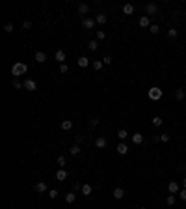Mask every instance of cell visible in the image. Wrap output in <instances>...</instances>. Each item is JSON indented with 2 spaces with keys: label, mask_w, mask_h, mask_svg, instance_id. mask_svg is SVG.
Masks as SVG:
<instances>
[{
  "label": "cell",
  "mask_w": 186,
  "mask_h": 209,
  "mask_svg": "<svg viewBox=\"0 0 186 209\" xmlns=\"http://www.w3.org/2000/svg\"><path fill=\"white\" fill-rule=\"evenodd\" d=\"M26 71H28V65L22 64V62H15V64L11 65V75H15V77L26 75Z\"/></svg>",
  "instance_id": "cell-1"
},
{
  "label": "cell",
  "mask_w": 186,
  "mask_h": 209,
  "mask_svg": "<svg viewBox=\"0 0 186 209\" xmlns=\"http://www.w3.org/2000/svg\"><path fill=\"white\" fill-rule=\"evenodd\" d=\"M147 93H149V99H151V101H158L162 95H164V92H162L158 86H153V88H149V92H147Z\"/></svg>",
  "instance_id": "cell-2"
},
{
  "label": "cell",
  "mask_w": 186,
  "mask_h": 209,
  "mask_svg": "<svg viewBox=\"0 0 186 209\" xmlns=\"http://www.w3.org/2000/svg\"><path fill=\"white\" fill-rule=\"evenodd\" d=\"M145 11H147V17L149 15H156L158 13V6L155 2H151V4H147V6H145Z\"/></svg>",
  "instance_id": "cell-3"
},
{
  "label": "cell",
  "mask_w": 186,
  "mask_h": 209,
  "mask_svg": "<svg viewBox=\"0 0 186 209\" xmlns=\"http://www.w3.org/2000/svg\"><path fill=\"white\" fill-rule=\"evenodd\" d=\"M82 26H84L86 30H91L95 26V19H89V17H84L82 19Z\"/></svg>",
  "instance_id": "cell-4"
},
{
  "label": "cell",
  "mask_w": 186,
  "mask_h": 209,
  "mask_svg": "<svg viewBox=\"0 0 186 209\" xmlns=\"http://www.w3.org/2000/svg\"><path fill=\"white\" fill-rule=\"evenodd\" d=\"M168 191L171 192V194H179V192H181V187H179V183H177V181H171V183L168 185Z\"/></svg>",
  "instance_id": "cell-5"
},
{
  "label": "cell",
  "mask_w": 186,
  "mask_h": 209,
  "mask_svg": "<svg viewBox=\"0 0 186 209\" xmlns=\"http://www.w3.org/2000/svg\"><path fill=\"white\" fill-rule=\"evenodd\" d=\"M35 88H37L35 80H32V78H26V80H24V90H28V92H34Z\"/></svg>",
  "instance_id": "cell-6"
},
{
  "label": "cell",
  "mask_w": 186,
  "mask_h": 209,
  "mask_svg": "<svg viewBox=\"0 0 186 209\" xmlns=\"http://www.w3.org/2000/svg\"><path fill=\"white\" fill-rule=\"evenodd\" d=\"M106 144H108V140H106L104 136H99V138L95 140V146H97L99 149H104V148H106Z\"/></svg>",
  "instance_id": "cell-7"
},
{
  "label": "cell",
  "mask_w": 186,
  "mask_h": 209,
  "mask_svg": "<svg viewBox=\"0 0 186 209\" xmlns=\"http://www.w3.org/2000/svg\"><path fill=\"white\" fill-rule=\"evenodd\" d=\"M117 153H119V155H126V153H129V146L125 144V142H121V144H117Z\"/></svg>",
  "instance_id": "cell-8"
},
{
  "label": "cell",
  "mask_w": 186,
  "mask_h": 209,
  "mask_svg": "<svg viewBox=\"0 0 186 209\" xmlns=\"http://www.w3.org/2000/svg\"><path fill=\"white\" fill-rule=\"evenodd\" d=\"M140 26H141V28H149V26H151V19H149L147 15L140 17Z\"/></svg>",
  "instance_id": "cell-9"
},
{
  "label": "cell",
  "mask_w": 186,
  "mask_h": 209,
  "mask_svg": "<svg viewBox=\"0 0 186 209\" xmlns=\"http://www.w3.org/2000/svg\"><path fill=\"white\" fill-rule=\"evenodd\" d=\"M76 64H78V67H82V69H84V67H88V65H89V60H88L86 56H80V58L76 60Z\"/></svg>",
  "instance_id": "cell-10"
},
{
  "label": "cell",
  "mask_w": 186,
  "mask_h": 209,
  "mask_svg": "<svg viewBox=\"0 0 186 209\" xmlns=\"http://www.w3.org/2000/svg\"><path fill=\"white\" fill-rule=\"evenodd\" d=\"M112 194H114V198H116V200H121V198L125 196V191H123L121 187H117V189H114V192H112Z\"/></svg>",
  "instance_id": "cell-11"
},
{
  "label": "cell",
  "mask_w": 186,
  "mask_h": 209,
  "mask_svg": "<svg viewBox=\"0 0 186 209\" xmlns=\"http://www.w3.org/2000/svg\"><path fill=\"white\" fill-rule=\"evenodd\" d=\"M34 58H35V62H39V64L47 62V54H45V52H41V50H39V52H35V54H34Z\"/></svg>",
  "instance_id": "cell-12"
},
{
  "label": "cell",
  "mask_w": 186,
  "mask_h": 209,
  "mask_svg": "<svg viewBox=\"0 0 186 209\" xmlns=\"http://www.w3.org/2000/svg\"><path fill=\"white\" fill-rule=\"evenodd\" d=\"M132 142L136 146H140L141 142H143V135H141V133H134V135H132Z\"/></svg>",
  "instance_id": "cell-13"
},
{
  "label": "cell",
  "mask_w": 186,
  "mask_h": 209,
  "mask_svg": "<svg viewBox=\"0 0 186 209\" xmlns=\"http://www.w3.org/2000/svg\"><path fill=\"white\" fill-rule=\"evenodd\" d=\"M106 21H108V17H106L104 13H99L97 17H95V22H97V25H106Z\"/></svg>",
  "instance_id": "cell-14"
},
{
  "label": "cell",
  "mask_w": 186,
  "mask_h": 209,
  "mask_svg": "<svg viewBox=\"0 0 186 209\" xmlns=\"http://www.w3.org/2000/svg\"><path fill=\"white\" fill-rule=\"evenodd\" d=\"M62 129L63 131H71V129H73V121L71 120H63L62 121Z\"/></svg>",
  "instance_id": "cell-15"
},
{
  "label": "cell",
  "mask_w": 186,
  "mask_h": 209,
  "mask_svg": "<svg viewBox=\"0 0 186 209\" xmlns=\"http://www.w3.org/2000/svg\"><path fill=\"white\" fill-rule=\"evenodd\" d=\"M35 191L41 192V194H43V192H47V183H45V181H39V183L35 185Z\"/></svg>",
  "instance_id": "cell-16"
},
{
  "label": "cell",
  "mask_w": 186,
  "mask_h": 209,
  "mask_svg": "<svg viewBox=\"0 0 186 209\" xmlns=\"http://www.w3.org/2000/svg\"><path fill=\"white\" fill-rule=\"evenodd\" d=\"M123 13L125 15H132L134 13V6H132V4H125V6H123Z\"/></svg>",
  "instance_id": "cell-17"
},
{
  "label": "cell",
  "mask_w": 186,
  "mask_h": 209,
  "mask_svg": "<svg viewBox=\"0 0 186 209\" xmlns=\"http://www.w3.org/2000/svg\"><path fill=\"white\" fill-rule=\"evenodd\" d=\"M91 191H93L91 185H88V183L82 185V194H84V196H89V194H91Z\"/></svg>",
  "instance_id": "cell-18"
},
{
  "label": "cell",
  "mask_w": 186,
  "mask_h": 209,
  "mask_svg": "<svg viewBox=\"0 0 186 209\" xmlns=\"http://www.w3.org/2000/svg\"><path fill=\"white\" fill-rule=\"evenodd\" d=\"M88 49L89 50H97L99 49V39H91V41H88Z\"/></svg>",
  "instance_id": "cell-19"
},
{
  "label": "cell",
  "mask_w": 186,
  "mask_h": 209,
  "mask_svg": "<svg viewBox=\"0 0 186 209\" xmlns=\"http://www.w3.org/2000/svg\"><path fill=\"white\" fill-rule=\"evenodd\" d=\"M88 11H89V6H88V4H78V13H80V15H86Z\"/></svg>",
  "instance_id": "cell-20"
},
{
  "label": "cell",
  "mask_w": 186,
  "mask_h": 209,
  "mask_svg": "<svg viewBox=\"0 0 186 209\" xmlns=\"http://www.w3.org/2000/svg\"><path fill=\"white\" fill-rule=\"evenodd\" d=\"M56 179H58V181H65V179H67V172H65V170H58V172H56Z\"/></svg>",
  "instance_id": "cell-21"
},
{
  "label": "cell",
  "mask_w": 186,
  "mask_h": 209,
  "mask_svg": "<svg viewBox=\"0 0 186 209\" xmlns=\"http://www.w3.org/2000/svg\"><path fill=\"white\" fill-rule=\"evenodd\" d=\"M74 200H76V194H74V192H67L65 194V202L67 204H73Z\"/></svg>",
  "instance_id": "cell-22"
},
{
  "label": "cell",
  "mask_w": 186,
  "mask_h": 209,
  "mask_svg": "<svg viewBox=\"0 0 186 209\" xmlns=\"http://www.w3.org/2000/svg\"><path fill=\"white\" fill-rule=\"evenodd\" d=\"M175 99H177V101H183V99H184V90H183V88L175 90Z\"/></svg>",
  "instance_id": "cell-23"
},
{
  "label": "cell",
  "mask_w": 186,
  "mask_h": 209,
  "mask_svg": "<svg viewBox=\"0 0 186 209\" xmlns=\"http://www.w3.org/2000/svg\"><path fill=\"white\" fill-rule=\"evenodd\" d=\"M63 60H65V52H63V50H56V62L63 64Z\"/></svg>",
  "instance_id": "cell-24"
},
{
  "label": "cell",
  "mask_w": 186,
  "mask_h": 209,
  "mask_svg": "<svg viewBox=\"0 0 186 209\" xmlns=\"http://www.w3.org/2000/svg\"><path fill=\"white\" fill-rule=\"evenodd\" d=\"M117 136H119L121 140L129 138V131H126V129H119V131H117Z\"/></svg>",
  "instance_id": "cell-25"
},
{
  "label": "cell",
  "mask_w": 186,
  "mask_h": 209,
  "mask_svg": "<svg viewBox=\"0 0 186 209\" xmlns=\"http://www.w3.org/2000/svg\"><path fill=\"white\" fill-rule=\"evenodd\" d=\"M102 65H104V62H102V60H95V62H93V69H95V71H101Z\"/></svg>",
  "instance_id": "cell-26"
},
{
  "label": "cell",
  "mask_w": 186,
  "mask_h": 209,
  "mask_svg": "<svg viewBox=\"0 0 186 209\" xmlns=\"http://www.w3.org/2000/svg\"><path fill=\"white\" fill-rule=\"evenodd\" d=\"M162 123H164V120H162L160 116H155V118H153V125H155V127H160Z\"/></svg>",
  "instance_id": "cell-27"
},
{
  "label": "cell",
  "mask_w": 186,
  "mask_h": 209,
  "mask_svg": "<svg viewBox=\"0 0 186 209\" xmlns=\"http://www.w3.org/2000/svg\"><path fill=\"white\" fill-rule=\"evenodd\" d=\"M69 151H71V155H78V153H80V146H78V144L71 146V149H69Z\"/></svg>",
  "instance_id": "cell-28"
},
{
  "label": "cell",
  "mask_w": 186,
  "mask_h": 209,
  "mask_svg": "<svg viewBox=\"0 0 186 209\" xmlns=\"http://www.w3.org/2000/svg\"><path fill=\"white\" fill-rule=\"evenodd\" d=\"M13 88H15V90L24 88V82H21V80H17V78H15V80H13Z\"/></svg>",
  "instance_id": "cell-29"
},
{
  "label": "cell",
  "mask_w": 186,
  "mask_h": 209,
  "mask_svg": "<svg viewBox=\"0 0 186 209\" xmlns=\"http://www.w3.org/2000/svg\"><path fill=\"white\" fill-rule=\"evenodd\" d=\"M58 194H60V192H58L56 189H52V191H49V198H50V200H56V198H58Z\"/></svg>",
  "instance_id": "cell-30"
},
{
  "label": "cell",
  "mask_w": 186,
  "mask_h": 209,
  "mask_svg": "<svg viewBox=\"0 0 186 209\" xmlns=\"http://www.w3.org/2000/svg\"><path fill=\"white\" fill-rule=\"evenodd\" d=\"M56 163H58V166H65V164H67V161H65V157H63V155H60V157H58V161H56Z\"/></svg>",
  "instance_id": "cell-31"
},
{
  "label": "cell",
  "mask_w": 186,
  "mask_h": 209,
  "mask_svg": "<svg viewBox=\"0 0 186 209\" xmlns=\"http://www.w3.org/2000/svg\"><path fill=\"white\" fill-rule=\"evenodd\" d=\"M166 204H168V206H175V196L169 194L168 198H166Z\"/></svg>",
  "instance_id": "cell-32"
},
{
  "label": "cell",
  "mask_w": 186,
  "mask_h": 209,
  "mask_svg": "<svg viewBox=\"0 0 186 209\" xmlns=\"http://www.w3.org/2000/svg\"><path fill=\"white\" fill-rule=\"evenodd\" d=\"M4 32H6V34H11V32H13V25H11V22L4 25Z\"/></svg>",
  "instance_id": "cell-33"
},
{
  "label": "cell",
  "mask_w": 186,
  "mask_h": 209,
  "mask_svg": "<svg viewBox=\"0 0 186 209\" xmlns=\"http://www.w3.org/2000/svg\"><path fill=\"white\" fill-rule=\"evenodd\" d=\"M149 32H151V34H158V32H160L158 25H151V26H149Z\"/></svg>",
  "instance_id": "cell-34"
},
{
  "label": "cell",
  "mask_w": 186,
  "mask_h": 209,
  "mask_svg": "<svg viewBox=\"0 0 186 209\" xmlns=\"http://www.w3.org/2000/svg\"><path fill=\"white\" fill-rule=\"evenodd\" d=\"M177 34H179V32H177L175 28H169L168 30V35H169V37H177Z\"/></svg>",
  "instance_id": "cell-35"
},
{
  "label": "cell",
  "mask_w": 186,
  "mask_h": 209,
  "mask_svg": "<svg viewBox=\"0 0 186 209\" xmlns=\"http://www.w3.org/2000/svg\"><path fill=\"white\" fill-rule=\"evenodd\" d=\"M104 37H106V34L102 32V30H99V32H97V39H99V41H102Z\"/></svg>",
  "instance_id": "cell-36"
},
{
  "label": "cell",
  "mask_w": 186,
  "mask_h": 209,
  "mask_svg": "<svg viewBox=\"0 0 186 209\" xmlns=\"http://www.w3.org/2000/svg\"><path fill=\"white\" fill-rule=\"evenodd\" d=\"M99 118H91V120H89V125H91V127H95V125H99Z\"/></svg>",
  "instance_id": "cell-37"
},
{
  "label": "cell",
  "mask_w": 186,
  "mask_h": 209,
  "mask_svg": "<svg viewBox=\"0 0 186 209\" xmlns=\"http://www.w3.org/2000/svg\"><path fill=\"white\" fill-rule=\"evenodd\" d=\"M22 28H24V30H30L32 28V21H24V22H22Z\"/></svg>",
  "instance_id": "cell-38"
},
{
  "label": "cell",
  "mask_w": 186,
  "mask_h": 209,
  "mask_svg": "<svg viewBox=\"0 0 186 209\" xmlns=\"http://www.w3.org/2000/svg\"><path fill=\"white\" fill-rule=\"evenodd\" d=\"M102 62H104L106 65H110V64H112L114 60H112V56H104V58H102Z\"/></svg>",
  "instance_id": "cell-39"
},
{
  "label": "cell",
  "mask_w": 186,
  "mask_h": 209,
  "mask_svg": "<svg viewBox=\"0 0 186 209\" xmlns=\"http://www.w3.org/2000/svg\"><path fill=\"white\" fill-rule=\"evenodd\" d=\"M67 71H69V67H67L65 64H62L60 65V73H67Z\"/></svg>",
  "instance_id": "cell-40"
},
{
  "label": "cell",
  "mask_w": 186,
  "mask_h": 209,
  "mask_svg": "<svg viewBox=\"0 0 186 209\" xmlns=\"http://www.w3.org/2000/svg\"><path fill=\"white\" fill-rule=\"evenodd\" d=\"M76 191H82V185H80V183H74V187H73V192H76Z\"/></svg>",
  "instance_id": "cell-41"
},
{
  "label": "cell",
  "mask_w": 186,
  "mask_h": 209,
  "mask_svg": "<svg viewBox=\"0 0 186 209\" xmlns=\"http://www.w3.org/2000/svg\"><path fill=\"white\" fill-rule=\"evenodd\" d=\"M179 196H181V200H186V189H183V191L179 192Z\"/></svg>",
  "instance_id": "cell-42"
},
{
  "label": "cell",
  "mask_w": 186,
  "mask_h": 209,
  "mask_svg": "<svg viewBox=\"0 0 186 209\" xmlns=\"http://www.w3.org/2000/svg\"><path fill=\"white\" fill-rule=\"evenodd\" d=\"M160 140L162 142H169V135H160Z\"/></svg>",
  "instance_id": "cell-43"
},
{
  "label": "cell",
  "mask_w": 186,
  "mask_h": 209,
  "mask_svg": "<svg viewBox=\"0 0 186 209\" xmlns=\"http://www.w3.org/2000/svg\"><path fill=\"white\" fill-rule=\"evenodd\" d=\"M80 142H84V136H82V135H76V144H80Z\"/></svg>",
  "instance_id": "cell-44"
},
{
  "label": "cell",
  "mask_w": 186,
  "mask_h": 209,
  "mask_svg": "<svg viewBox=\"0 0 186 209\" xmlns=\"http://www.w3.org/2000/svg\"><path fill=\"white\" fill-rule=\"evenodd\" d=\"M183 187H184V189H186V179H183Z\"/></svg>",
  "instance_id": "cell-45"
},
{
  "label": "cell",
  "mask_w": 186,
  "mask_h": 209,
  "mask_svg": "<svg viewBox=\"0 0 186 209\" xmlns=\"http://www.w3.org/2000/svg\"><path fill=\"white\" fill-rule=\"evenodd\" d=\"M121 209H126V207H121Z\"/></svg>",
  "instance_id": "cell-46"
},
{
  "label": "cell",
  "mask_w": 186,
  "mask_h": 209,
  "mask_svg": "<svg viewBox=\"0 0 186 209\" xmlns=\"http://www.w3.org/2000/svg\"><path fill=\"white\" fill-rule=\"evenodd\" d=\"M140 209H145V207H140Z\"/></svg>",
  "instance_id": "cell-47"
}]
</instances>
